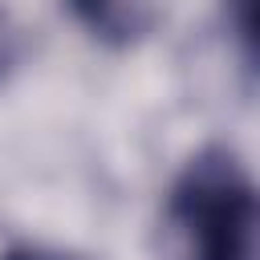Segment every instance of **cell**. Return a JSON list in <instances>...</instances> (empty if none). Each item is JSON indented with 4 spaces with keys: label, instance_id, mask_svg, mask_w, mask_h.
Listing matches in <instances>:
<instances>
[{
    "label": "cell",
    "instance_id": "obj_2",
    "mask_svg": "<svg viewBox=\"0 0 260 260\" xmlns=\"http://www.w3.org/2000/svg\"><path fill=\"white\" fill-rule=\"evenodd\" d=\"M65 4L77 16V24L110 49L142 45L162 24L167 12V0H65Z\"/></svg>",
    "mask_w": 260,
    "mask_h": 260
},
{
    "label": "cell",
    "instance_id": "obj_3",
    "mask_svg": "<svg viewBox=\"0 0 260 260\" xmlns=\"http://www.w3.org/2000/svg\"><path fill=\"white\" fill-rule=\"evenodd\" d=\"M223 16L244 49V61H252V45H256V0H223Z\"/></svg>",
    "mask_w": 260,
    "mask_h": 260
},
{
    "label": "cell",
    "instance_id": "obj_5",
    "mask_svg": "<svg viewBox=\"0 0 260 260\" xmlns=\"http://www.w3.org/2000/svg\"><path fill=\"white\" fill-rule=\"evenodd\" d=\"M0 260H89V256L61 252V248H41V244H16V248L0 252Z\"/></svg>",
    "mask_w": 260,
    "mask_h": 260
},
{
    "label": "cell",
    "instance_id": "obj_4",
    "mask_svg": "<svg viewBox=\"0 0 260 260\" xmlns=\"http://www.w3.org/2000/svg\"><path fill=\"white\" fill-rule=\"evenodd\" d=\"M20 53H24V45H20V28H16V20L0 8V85H8L12 73L20 69Z\"/></svg>",
    "mask_w": 260,
    "mask_h": 260
},
{
    "label": "cell",
    "instance_id": "obj_1",
    "mask_svg": "<svg viewBox=\"0 0 260 260\" xmlns=\"http://www.w3.org/2000/svg\"><path fill=\"white\" fill-rule=\"evenodd\" d=\"M162 228L175 260H256V187L236 150H195L167 191Z\"/></svg>",
    "mask_w": 260,
    "mask_h": 260
}]
</instances>
